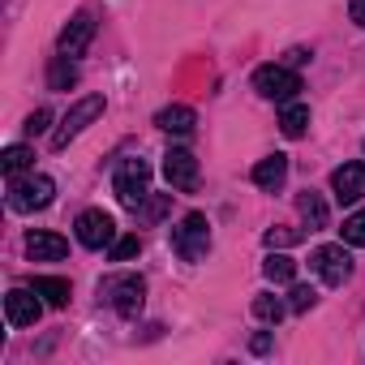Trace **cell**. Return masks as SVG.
I'll list each match as a JSON object with an SVG mask.
<instances>
[{
	"label": "cell",
	"mask_w": 365,
	"mask_h": 365,
	"mask_svg": "<svg viewBox=\"0 0 365 365\" xmlns=\"http://www.w3.org/2000/svg\"><path fill=\"white\" fill-rule=\"evenodd\" d=\"M112 194H116L120 207L138 211L150 194V163L146 159H120L116 172H112Z\"/></svg>",
	"instance_id": "1"
},
{
	"label": "cell",
	"mask_w": 365,
	"mask_h": 365,
	"mask_svg": "<svg viewBox=\"0 0 365 365\" xmlns=\"http://www.w3.org/2000/svg\"><path fill=\"white\" fill-rule=\"evenodd\" d=\"M99 297H103L120 318H138V314H142V301H146V279H142V275H112V279H103Z\"/></svg>",
	"instance_id": "2"
},
{
	"label": "cell",
	"mask_w": 365,
	"mask_h": 365,
	"mask_svg": "<svg viewBox=\"0 0 365 365\" xmlns=\"http://www.w3.org/2000/svg\"><path fill=\"white\" fill-rule=\"evenodd\" d=\"M56 198V185H52V176H9V207L18 215H31V211H43L52 207Z\"/></svg>",
	"instance_id": "3"
},
{
	"label": "cell",
	"mask_w": 365,
	"mask_h": 365,
	"mask_svg": "<svg viewBox=\"0 0 365 365\" xmlns=\"http://www.w3.org/2000/svg\"><path fill=\"white\" fill-rule=\"evenodd\" d=\"M172 250L185 258V262H202L207 258V250H211V224H207V215H185L176 228H172Z\"/></svg>",
	"instance_id": "4"
},
{
	"label": "cell",
	"mask_w": 365,
	"mask_h": 365,
	"mask_svg": "<svg viewBox=\"0 0 365 365\" xmlns=\"http://www.w3.org/2000/svg\"><path fill=\"white\" fill-rule=\"evenodd\" d=\"M254 91H258L262 99L292 103L297 91H301V78L292 73V65H262V69H254Z\"/></svg>",
	"instance_id": "5"
},
{
	"label": "cell",
	"mask_w": 365,
	"mask_h": 365,
	"mask_svg": "<svg viewBox=\"0 0 365 365\" xmlns=\"http://www.w3.org/2000/svg\"><path fill=\"white\" fill-rule=\"evenodd\" d=\"M99 112H103V95H86V99H78V103L65 112L61 129L52 133V150H65V146H69V142H73V138H78V133L99 116Z\"/></svg>",
	"instance_id": "6"
},
{
	"label": "cell",
	"mask_w": 365,
	"mask_h": 365,
	"mask_svg": "<svg viewBox=\"0 0 365 365\" xmlns=\"http://www.w3.org/2000/svg\"><path fill=\"white\" fill-rule=\"evenodd\" d=\"M309 267H314V275H318L322 284H331V288L348 284V275H352V258H348L344 245H318V250L309 254Z\"/></svg>",
	"instance_id": "7"
},
{
	"label": "cell",
	"mask_w": 365,
	"mask_h": 365,
	"mask_svg": "<svg viewBox=\"0 0 365 365\" xmlns=\"http://www.w3.org/2000/svg\"><path fill=\"white\" fill-rule=\"evenodd\" d=\"M163 176H168L172 190L194 194V190H198V159H194L185 146H172V150L163 155Z\"/></svg>",
	"instance_id": "8"
},
{
	"label": "cell",
	"mask_w": 365,
	"mask_h": 365,
	"mask_svg": "<svg viewBox=\"0 0 365 365\" xmlns=\"http://www.w3.org/2000/svg\"><path fill=\"white\" fill-rule=\"evenodd\" d=\"M331 194L339 207H356L365 198V163H344L331 172Z\"/></svg>",
	"instance_id": "9"
},
{
	"label": "cell",
	"mask_w": 365,
	"mask_h": 365,
	"mask_svg": "<svg viewBox=\"0 0 365 365\" xmlns=\"http://www.w3.org/2000/svg\"><path fill=\"white\" fill-rule=\"evenodd\" d=\"M73 228H78V241H82L86 250H103V245L116 241V224H112L108 211H82Z\"/></svg>",
	"instance_id": "10"
},
{
	"label": "cell",
	"mask_w": 365,
	"mask_h": 365,
	"mask_svg": "<svg viewBox=\"0 0 365 365\" xmlns=\"http://www.w3.org/2000/svg\"><path fill=\"white\" fill-rule=\"evenodd\" d=\"M35 297H39L35 288H14V292L5 297V318H9V327H35V322H39L43 305H39Z\"/></svg>",
	"instance_id": "11"
},
{
	"label": "cell",
	"mask_w": 365,
	"mask_h": 365,
	"mask_svg": "<svg viewBox=\"0 0 365 365\" xmlns=\"http://www.w3.org/2000/svg\"><path fill=\"white\" fill-rule=\"evenodd\" d=\"M91 39H95V18H91V14H78V18L61 31L56 48H61V56H82V52L91 48Z\"/></svg>",
	"instance_id": "12"
},
{
	"label": "cell",
	"mask_w": 365,
	"mask_h": 365,
	"mask_svg": "<svg viewBox=\"0 0 365 365\" xmlns=\"http://www.w3.org/2000/svg\"><path fill=\"white\" fill-rule=\"evenodd\" d=\"M284 180H288V155H267V159L254 163V185H258V190L275 194Z\"/></svg>",
	"instance_id": "13"
},
{
	"label": "cell",
	"mask_w": 365,
	"mask_h": 365,
	"mask_svg": "<svg viewBox=\"0 0 365 365\" xmlns=\"http://www.w3.org/2000/svg\"><path fill=\"white\" fill-rule=\"evenodd\" d=\"M26 254H31L35 262H61V258L69 254V241L56 237V232H31V237H26Z\"/></svg>",
	"instance_id": "14"
},
{
	"label": "cell",
	"mask_w": 365,
	"mask_h": 365,
	"mask_svg": "<svg viewBox=\"0 0 365 365\" xmlns=\"http://www.w3.org/2000/svg\"><path fill=\"white\" fill-rule=\"evenodd\" d=\"M155 125L163 129V133H194V125H198V116H194V108H185V103H172V108H163L159 116H155Z\"/></svg>",
	"instance_id": "15"
},
{
	"label": "cell",
	"mask_w": 365,
	"mask_h": 365,
	"mask_svg": "<svg viewBox=\"0 0 365 365\" xmlns=\"http://www.w3.org/2000/svg\"><path fill=\"white\" fill-rule=\"evenodd\" d=\"M297 211H301V220L309 224V232H318V228H327V224H331V211H327L322 194H314V190L297 194Z\"/></svg>",
	"instance_id": "16"
},
{
	"label": "cell",
	"mask_w": 365,
	"mask_h": 365,
	"mask_svg": "<svg viewBox=\"0 0 365 365\" xmlns=\"http://www.w3.org/2000/svg\"><path fill=\"white\" fill-rule=\"evenodd\" d=\"M31 288H35L52 309H65V305H69V279H61V275H35Z\"/></svg>",
	"instance_id": "17"
},
{
	"label": "cell",
	"mask_w": 365,
	"mask_h": 365,
	"mask_svg": "<svg viewBox=\"0 0 365 365\" xmlns=\"http://www.w3.org/2000/svg\"><path fill=\"white\" fill-rule=\"evenodd\" d=\"M48 86H52V91L78 86V65H73V56H56V61L48 65Z\"/></svg>",
	"instance_id": "18"
},
{
	"label": "cell",
	"mask_w": 365,
	"mask_h": 365,
	"mask_svg": "<svg viewBox=\"0 0 365 365\" xmlns=\"http://www.w3.org/2000/svg\"><path fill=\"white\" fill-rule=\"evenodd\" d=\"M305 125H309V108H305V103H288V108H284V116H279L284 138H301V133H305Z\"/></svg>",
	"instance_id": "19"
},
{
	"label": "cell",
	"mask_w": 365,
	"mask_h": 365,
	"mask_svg": "<svg viewBox=\"0 0 365 365\" xmlns=\"http://www.w3.org/2000/svg\"><path fill=\"white\" fill-rule=\"evenodd\" d=\"M262 275H267L271 284H292V279H297V262L284 258V254H271V258L262 262Z\"/></svg>",
	"instance_id": "20"
},
{
	"label": "cell",
	"mask_w": 365,
	"mask_h": 365,
	"mask_svg": "<svg viewBox=\"0 0 365 365\" xmlns=\"http://www.w3.org/2000/svg\"><path fill=\"white\" fill-rule=\"evenodd\" d=\"M284 314H288V305H284L279 297H271V292H258V297H254V318H262V322L275 327Z\"/></svg>",
	"instance_id": "21"
},
{
	"label": "cell",
	"mask_w": 365,
	"mask_h": 365,
	"mask_svg": "<svg viewBox=\"0 0 365 365\" xmlns=\"http://www.w3.org/2000/svg\"><path fill=\"white\" fill-rule=\"evenodd\" d=\"M31 159H35V150H31V146H9L5 155H0V168H5V176H18V172H26V168H31Z\"/></svg>",
	"instance_id": "22"
},
{
	"label": "cell",
	"mask_w": 365,
	"mask_h": 365,
	"mask_svg": "<svg viewBox=\"0 0 365 365\" xmlns=\"http://www.w3.org/2000/svg\"><path fill=\"white\" fill-rule=\"evenodd\" d=\"M168 207H172V194H155V198L146 194V202L138 207V215H142L146 224H155V220H163V215H168Z\"/></svg>",
	"instance_id": "23"
},
{
	"label": "cell",
	"mask_w": 365,
	"mask_h": 365,
	"mask_svg": "<svg viewBox=\"0 0 365 365\" xmlns=\"http://www.w3.org/2000/svg\"><path fill=\"white\" fill-rule=\"evenodd\" d=\"M344 245H365V207L361 211H352L348 220H344Z\"/></svg>",
	"instance_id": "24"
},
{
	"label": "cell",
	"mask_w": 365,
	"mask_h": 365,
	"mask_svg": "<svg viewBox=\"0 0 365 365\" xmlns=\"http://www.w3.org/2000/svg\"><path fill=\"white\" fill-rule=\"evenodd\" d=\"M292 301H288V309H297V314H305V309H314V301H318V292L309 288V284H292V292H288Z\"/></svg>",
	"instance_id": "25"
},
{
	"label": "cell",
	"mask_w": 365,
	"mask_h": 365,
	"mask_svg": "<svg viewBox=\"0 0 365 365\" xmlns=\"http://www.w3.org/2000/svg\"><path fill=\"white\" fill-rule=\"evenodd\" d=\"M133 254H142V241L138 237H116L112 241V262H129Z\"/></svg>",
	"instance_id": "26"
},
{
	"label": "cell",
	"mask_w": 365,
	"mask_h": 365,
	"mask_svg": "<svg viewBox=\"0 0 365 365\" xmlns=\"http://www.w3.org/2000/svg\"><path fill=\"white\" fill-rule=\"evenodd\" d=\"M301 237H305V232H297V228H271V232H267V245H271V250H288V245H297Z\"/></svg>",
	"instance_id": "27"
},
{
	"label": "cell",
	"mask_w": 365,
	"mask_h": 365,
	"mask_svg": "<svg viewBox=\"0 0 365 365\" xmlns=\"http://www.w3.org/2000/svg\"><path fill=\"white\" fill-rule=\"evenodd\" d=\"M48 120H52V112H48V108L31 112V116H26V133H43V129H48Z\"/></svg>",
	"instance_id": "28"
},
{
	"label": "cell",
	"mask_w": 365,
	"mask_h": 365,
	"mask_svg": "<svg viewBox=\"0 0 365 365\" xmlns=\"http://www.w3.org/2000/svg\"><path fill=\"white\" fill-rule=\"evenodd\" d=\"M250 348H254V352H271V335H254Z\"/></svg>",
	"instance_id": "29"
},
{
	"label": "cell",
	"mask_w": 365,
	"mask_h": 365,
	"mask_svg": "<svg viewBox=\"0 0 365 365\" xmlns=\"http://www.w3.org/2000/svg\"><path fill=\"white\" fill-rule=\"evenodd\" d=\"M352 22L365 26V0H352Z\"/></svg>",
	"instance_id": "30"
},
{
	"label": "cell",
	"mask_w": 365,
	"mask_h": 365,
	"mask_svg": "<svg viewBox=\"0 0 365 365\" xmlns=\"http://www.w3.org/2000/svg\"><path fill=\"white\" fill-rule=\"evenodd\" d=\"M305 61H309V52H305V48H292V52H288V65H305Z\"/></svg>",
	"instance_id": "31"
}]
</instances>
